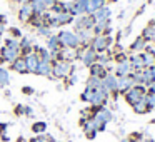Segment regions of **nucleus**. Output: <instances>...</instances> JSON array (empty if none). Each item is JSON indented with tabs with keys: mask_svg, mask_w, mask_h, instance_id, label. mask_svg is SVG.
Instances as JSON below:
<instances>
[{
	"mask_svg": "<svg viewBox=\"0 0 155 142\" xmlns=\"http://www.w3.org/2000/svg\"><path fill=\"white\" fill-rule=\"evenodd\" d=\"M58 42H60L62 49H72V50H77L80 47V39L75 32L72 30H60L57 34Z\"/></svg>",
	"mask_w": 155,
	"mask_h": 142,
	"instance_id": "obj_1",
	"label": "nucleus"
},
{
	"mask_svg": "<svg viewBox=\"0 0 155 142\" xmlns=\"http://www.w3.org/2000/svg\"><path fill=\"white\" fill-rule=\"evenodd\" d=\"M74 72L70 62L67 60H54L52 62V77L54 79H67Z\"/></svg>",
	"mask_w": 155,
	"mask_h": 142,
	"instance_id": "obj_2",
	"label": "nucleus"
},
{
	"mask_svg": "<svg viewBox=\"0 0 155 142\" xmlns=\"http://www.w3.org/2000/svg\"><path fill=\"white\" fill-rule=\"evenodd\" d=\"M145 95H147V87H145V85H134V87H130L124 94V99H125V102L132 107V105L137 104L138 100L145 99Z\"/></svg>",
	"mask_w": 155,
	"mask_h": 142,
	"instance_id": "obj_3",
	"label": "nucleus"
},
{
	"mask_svg": "<svg viewBox=\"0 0 155 142\" xmlns=\"http://www.w3.org/2000/svg\"><path fill=\"white\" fill-rule=\"evenodd\" d=\"M112 44H114L112 35H94V39L90 42V47L97 54H104V52H107L112 47Z\"/></svg>",
	"mask_w": 155,
	"mask_h": 142,
	"instance_id": "obj_4",
	"label": "nucleus"
},
{
	"mask_svg": "<svg viewBox=\"0 0 155 142\" xmlns=\"http://www.w3.org/2000/svg\"><path fill=\"white\" fill-rule=\"evenodd\" d=\"M108 99H110V94L104 87H98V89L92 90V97H90L88 104L94 105V107H102V105H105L108 102Z\"/></svg>",
	"mask_w": 155,
	"mask_h": 142,
	"instance_id": "obj_5",
	"label": "nucleus"
},
{
	"mask_svg": "<svg viewBox=\"0 0 155 142\" xmlns=\"http://www.w3.org/2000/svg\"><path fill=\"white\" fill-rule=\"evenodd\" d=\"M77 55L80 57L82 64H84L85 67H90L92 64H95V62H97V52H95L94 49L90 47V44H88V45H85V47H84V50L77 52Z\"/></svg>",
	"mask_w": 155,
	"mask_h": 142,
	"instance_id": "obj_6",
	"label": "nucleus"
},
{
	"mask_svg": "<svg viewBox=\"0 0 155 142\" xmlns=\"http://www.w3.org/2000/svg\"><path fill=\"white\" fill-rule=\"evenodd\" d=\"M74 24H75V30H92L95 25V20L90 14H84L78 15L74 20Z\"/></svg>",
	"mask_w": 155,
	"mask_h": 142,
	"instance_id": "obj_7",
	"label": "nucleus"
},
{
	"mask_svg": "<svg viewBox=\"0 0 155 142\" xmlns=\"http://www.w3.org/2000/svg\"><path fill=\"white\" fill-rule=\"evenodd\" d=\"M102 87L108 92V94H118V87H117V77L114 74H107L104 79H102Z\"/></svg>",
	"mask_w": 155,
	"mask_h": 142,
	"instance_id": "obj_8",
	"label": "nucleus"
},
{
	"mask_svg": "<svg viewBox=\"0 0 155 142\" xmlns=\"http://www.w3.org/2000/svg\"><path fill=\"white\" fill-rule=\"evenodd\" d=\"M32 15H34V8H32L30 4H22L20 7H18L17 17H18V20H20V22L28 24V20L32 19Z\"/></svg>",
	"mask_w": 155,
	"mask_h": 142,
	"instance_id": "obj_9",
	"label": "nucleus"
},
{
	"mask_svg": "<svg viewBox=\"0 0 155 142\" xmlns=\"http://www.w3.org/2000/svg\"><path fill=\"white\" fill-rule=\"evenodd\" d=\"M110 15H112V10L107 7V5H104V7H100L97 12H94V14H92V17H94L95 24H97V22H107V20H110Z\"/></svg>",
	"mask_w": 155,
	"mask_h": 142,
	"instance_id": "obj_10",
	"label": "nucleus"
},
{
	"mask_svg": "<svg viewBox=\"0 0 155 142\" xmlns=\"http://www.w3.org/2000/svg\"><path fill=\"white\" fill-rule=\"evenodd\" d=\"M88 69H90V75H92V77L104 79L107 74H110V72H108V69H107V65H102V64H98V62L92 64Z\"/></svg>",
	"mask_w": 155,
	"mask_h": 142,
	"instance_id": "obj_11",
	"label": "nucleus"
},
{
	"mask_svg": "<svg viewBox=\"0 0 155 142\" xmlns=\"http://www.w3.org/2000/svg\"><path fill=\"white\" fill-rule=\"evenodd\" d=\"M117 87H118V94H125L130 87H134V82H132L130 74L124 75V77H117Z\"/></svg>",
	"mask_w": 155,
	"mask_h": 142,
	"instance_id": "obj_12",
	"label": "nucleus"
},
{
	"mask_svg": "<svg viewBox=\"0 0 155 142\" xmlns=\"http://www.w3.org/2000/svg\"><path fill=\"white\" fill-rule=\"evenodd\" d=\"M12 70L18 72V74H28V67H27V62H25V57H17L14 62L10 64Z\"/></svg>",
	"mask_w": 155,
	"mask_h": 142,
	"instance_id": "obj_13",
	"label": "nucleus"
},
{
	"mask_svg": "<svg viewBox=\"0 0 155 142\" xmlns=\"http://www.w3.org/2000/svg\"><path fill=\"white\" fill-rule=\"evenodd\" d=\"M128 62H130L132 72H134V70H143V69H145V65H143V59H142V52L130 55V57H128Z\"/></svg>",
	"mask_w": 155,
	"mask_h": 142,
	"instance_id": "obj_14",
	"label": "nucleus"
},
{
	"mask_svg": "<svg viewBox=\"0 0 155 142\" xmlns=\"http://www.w3.org/2000/svg\"><path fill=\"white\" fill-rule=\"evenodd\" d=\"M132 74V67H130V62L124 60V62H118L117 67H115V77H124V75Z\"/></svg>",
	"mask_w": 155,
	"mask_h": 142,
	"instance_id": "obj_15",
	"label": "nucleus"
},
{
	"mask_svg": "<svg viewBox=\"0 0 155 142\" xmlns=\"http://www.w3.org/2000/svg\"><path fill=\"white\" fill-rule=\"evenodd\" d=\"M25 62H27V67H28V74H35V70H37V65H38V55L35 54V52H30V54L25 55Z\"/></svg>",
	"mask_w": 155,
	"mask_h": 142,
	"instance_id": "obj_16",
	"label": "nucleus"
},
{
	"mask_svg": "<svg viewBox=\"0 0 155 142\" xmlns=\"http://www.w3.org/2000/svg\"><path fill=\"white\" fill-rule=\"evenodd\" d=\"M30 52H34V42H32V39L22 37L20 39V55L25 57V55L30 54Z\"/></svg>",
	"mask_w": 155,
	"mask_h": 142,
	"instance_id": "obj_17",
	"label": "nucleus"
},
{
	"mask_svg": "<svg viewBox=\"0 0 155 142\" xmlns=\"http://www.w3.org/2000/svg\"><path fill=\"white\" fill-rule=\"evenodd\" d=\"M142 72V85H145V87H148L150 84H153L155 82V77H153V67H147L143 69Z\"/></svg>",
	"mask_w": 155,
	"mask_h": 142,
	"instance_id": "obj_18",
	"label": "nucleus"
},
{
	"mask_svg": "<svg viewBox=\"0 0 155 142\" xmlns=\"http://www.w3.org/2000/svg\"><path fill=\"white\" fill-rule=\"evenodd\" d=\"M145 49H147V40H145L142 35H138V37L135 39L134 42H132V45H130V50L135 52V54H138V52H143Z\"/></svg>",
	"mask_w": 155,
	"mask_h": 142,
	"instance_id": "obj_19",
	"label": "nucleus"
},
{
	"mask_svg": "<svg viewBox=\"0 0 155 142\" xmlns=\"http://www.w3.org/2000/svg\"><path fill=\"white\" fill-rule=\"evenodd\" d=\"M35 74L44 75V77H52V64H48V62H38Z\"/></svg>",
	"mask_w": 155,
	"mask_h": 142,
	"instance_id": "obj_20",
	"label": "nucleus"
},
{
	"mask_svg": "<svg viewBox=\"0 0 155 142\" xmlns=\"http://www.w3.org/2000/svg\"><path fill=\"white\" fill-rule=\"evenodd\" d=\"M142 37H143L147 42H155V22H153V20H152L150 24H148L147 27L143 29V32H142Z\"/></svg>",
	"mask_w": 155,
	"mask_h": 142,
	"instance_id": "obj_21",
	"label": "nucleus"
},
{
	"mask_svg": "<svg viewBox=\"0 0 155 142\" xmlns=\"http://www.w3.org/2000/svg\"><path fill=\"white\" fill-rule=\"evenodd\" d=\"M28 4L32 5V8H34V14H45V12L48 10V8L45 7L44 0H30Z\"/></svg>",
	"mask_w": 155,
	"mask_h": 142,
	"instance_id": "obj_22",
	"label": "nucleus"
},
{
	"mask_svg": "<svg viewBox=\"0 0 155 142\" xmlns=\"http://www.w3.org/2000/svg\"><path fill=\"white\" fill-rule=\"evenodd\" d=\"M132 109H134V112H135V114H138V115H143V114H147V112H148V107H147L145 99H142V100L137 102V104H134V105H132Z\"/></svg>",
	"mask_w": 155,
	"mask_h": 142,
	"instance_id": "obj_23",
	"label": "nucleus"
},
{
	"mask_svg": "<svg viewBox=\"0 0 155 142\" xmlns=\"http://www.w3.org/2000/svg\"><path fill=\"white\" fill-rule=\"evenodd\" d=\"M8 84H10V74L5 67L0 65V87H7Z\"/></svg>",
	"mask_w": 155,
	"mask_h": 142,
	"instance_id": "obj_24",
	"label": "nucleus"
},
{
	"mask_svg": "<svg viewBox=\"0 0 155 142\" xmlns=\"http://www.w3.org/2000/svg\"><path fill=\"white\" fill-rule=\"evenodd\" d=\"M85 87H88V89H98V87H102V79H98V77H88L87 79V82H85Z\"/></svg>",
	"mask_w": 155,
	"mask_h": 142,
	"instance_id": "obj_25",
	"label": "nucleus"
},
{
	"mask_svg": "<svg viewBox=\"0 0 155 142\" xmlns=\"http://www.w3.org/2000/svg\"><path fill=\"white\" fill-rule=\"evenodd\" d=\"M45 130H47V124H45V122H34V124H32V132H34L35 135L45 134Z\"/></svg>",
	"mask_w": 155,
	"mask_h": 142,
	"instance_id": "obj_26",
	"label": "nucleus"
},
{
	"mask_svg": "<svg viewBox=\"0 0 155 142\" xmlns=\"http://www.w3.org/2000/svg\"><path fill=\"white\" fill-rule=\"evenodd\" d=\"M37 34H38V35H42V37H45V39H48L50 35H54V34H52V29L48 27L47 24L38 25V27H37Z\"/></svg>",
	"mask_w": 155,
	"mask_h": 142,
	"instance_id": "obj_27",
	"label": "nucleus"
},
{
	"mask_svg": "<svg viewBox=\"0 0 155 142\" xmlns=\"http://www.w3.org/2000/svg\"><path fill=\"white\" fill-rule=\"evenodd\" d=\"M28 142H54V137H52V135H47V134H40V135L32 137Z\"/></svg>",
	"mask_w": 155,
	"mask_h": 142,
	"instance_id": "obj_28",
	"label": "nucleus"
},
{
	"mask_svg": "<svg viewBox=\"0 0 155 142\" xmlns=\"http://www.w3.org/2000/svg\"><path fill=\"white\" fill-rule=\"evenodd\" d=\"M50 10L54 12V14H64V12H65V2H62V0L58 2V0H57V2L50 7Z\"/></svg>",
	"mask_w": 155,
	"mask_h": 142,
	"instance_id": "obj_29",
	"label": "nucleus"
},
{
	"mask_svg": "<svg viewBox=\"0 0 155 142\" xmlns=\"http://www.w3.org/2000/svg\"><path fill=\"white\" fill-rule=\"evenodd\" d=\"M4 45H7V47H10V49H15V50H20V40H17V39L8 37Z\"/></svg>",
	"mask_w": 155,
	"mask_h": 142,
	"instance_id": "obj_30",
	"label": "nucleus"
},
{
	"mask_svg": "<svg viewBox=\"0 0 155 142\" xmlns=\"http://www.w3.org/2000/svg\"><path fill=\"white\" fill-rule=\"evenodd\" d=\"M145 102H147V107H148V112H152L155 109V95L153 94H148L145 95Z\"/></svg>",
	"mask_w": 155,
	"mask_h": 142,
	"instance_id": "obj_31",
	"label": "nucleus"
},
{
	"mask_svg": "<svg viewBox=\"0 0 155 142\" xmlns=\"http://www.w3.org/2000/svg\"><path fill=\"white\" fill-rule=\"evenodd\" d=\"M90 97H92V89H88V87H85V90L80 94V100H84V102H90Z\"/></svg>",
	"mask_w": 155,
	"mask_h": 142,
	"instance_id": "obj_32",
	"label": "nucleus"
},
{
	"mask_svg": "<svg viewBox=\"0 0 155 142\" xmlns=\"http://www.w3.org/2000/svg\"><path fill=\"white\" fill-rule=\"evenodd\" d=\"M110 59L112 57H108V55H105V54H97V62H98V64H102V65L108 64V62H110Z\"/></svg>",
	"mask_w": 155,
	"mask_h": 142,
	"instance_id": "obj_33",
	"label": "nucleus"
},
{
	"mask_svg": "<svg viewBox=\"0 0 155 142\" xmlns=\"http://www.w3.org/2000/svg\"><path fill=\"white\" fill-rule=\"evenodd\" d=\"M10 35H12V39H22V32H20V29H17V27H12L10 29Z\"/></svg>",
	"mask_w": 155,
	"mask_h": 142,
	"instance_id": "obj_34",
	"label": "nucleus"
},
{
	"mask_svg": "<svg viewBox=\"0 0 155 142\" xmlns=\"http://www.w3.org/2000/svg\"><path fill=\"white\" fill-rule=\"evenodd\" d=\"M115 62H124V60H128V57H127V54H124V52H117V54H115Z\"/></svg>",
	"mask_w": 155,
	"mask_h": 142,
	"instance_id": "obj_35",
	"label": "nucleus"
},
{
	"mask_svg": "<svg viewBox=\"0 0 155 142\" xmlns=\"http://www.w3.org/2000/svg\"><path fill=\"white\" fill-rule=\"evenodd\" d=\"M15 115H25V105L18 104L17 107H15Z\"/></svg>",
	"mask_w": 155,
	"mask_h": 142,
	"instance_id": "obj_36",
	"label": "nucleus"
},
{
	"mask_svg": "<svg viewBox=\"0 0 155 142\" xmlns=\"http://www.w3.org/2000/svg\"><path fill=\"white\" fill-rule=\"evenodd\" d=\"M22 92H24L25 95H32L34 94V89L32 87H22Z\"/></svg>",
	"mask_w": 155,
	"mask_h": 142,
	"instance_id": "obj_37",
	"label": "nucleus"
},
{
	"mask_svg": "<svg viewBox=\"0 0 155 142\" xmlns=\"http://www.w3.org/2000/svg\"><path fill=\"white\" fill-rule=\"evenodd\" d=\"M7 129H8V124L2 122V124H0V135H2V134H5V132H7Z\"/></svg>",
	"mask_w": 155,
	"mask_h": 142,
	"instance_id": "obj_38",
	"label": "nucleus"
},
{
	"mask_svg": "<svg viewBox=\"0 0 155 142\" xmlns=\"http://www.w3.org/2000/svg\"><path fill=\"white\" fill-rule=\"evenodd\" d=\"M55 2H57V0H44V4H45V7H47L48 10H50V7H52V5L55 4Z\"/></svg>",
	"mask_w": 155,
	"mask_h": 142,
	"instance_id": "obj_39",
	"label": "nucleus"
},
{
	"mask_svg": "<svg viewBox=\"0 0 155 142\" xmlns=\"http://www.w3.org/2000/svg\"><path fill=\"white\" fill-rule=\"evenodd\" d=\"M147 92H148V94H153V95H155V82H153V84H150V85L147 87Z\"/></svg>",
	"mask_w": 155,
	"mask_h": 142,
	"instance_id": "obj_40",
	"label": "nucleus"
},
{
	"mask_svg": "<svg viewBox=\"0 0 155 142\" xmlns=\"http://www.w3.org/2000/svg\"><path fill=\"white\" fill-rule=\"evenodd\" d=\"M5 24H7V17L0 14V25H4V27H5Z\"/></svg>",
	"mask_w": 155,
	"mask_h": 142,
	"instance_id": "obj_41",
	"label": "nucleus"
},
{
	"mask_svg": "<svg viewBox=\"0 0 155 142\" xmlns=\"http://www.w3.org/2000/svg\"><path fill=\"white\" fill-rule=\"evenodd\" d=\"M10 2H12V4H28V2H30V0H10Z\"/></svg>",
	"mask_w": 155,
	"mask_h": 142,
	"instance_id": "obj_42",
	"label": "nucleus"
},
{
	"mask_svg": "<svg viewBox=\"0 0 155 142\" xmlns=\"http://www.w3.org/2000/svg\"><path fill=\"white\" fill-rule=\"evenodd\" d=\"M34 114V110H32V107H28V105H25V115H32Z\"/></svg>",
	"mask_w": 155,
	"mask_h": 142,
	"instance_id": "obj_43",
	"label": "nucleus"
},
{
	"mask_svg": "<svg viewBox=\"0 0 155 142\" xmlns=\"http://www.w3.org/2000/svg\"><path fill=\"white\" fill-rule=\"evenodd\" d=\"M0 137H2V140H4V142H8V140H10V137L7 135V132H5V134H2Z\"/></svg>",
	"mask_w": 155,
	"mask_h": 142,
	"instance_id": "obj_44",
	"label": "nucleus"
},
{
	"mask_svg": "<svg viewBox=\"0 0 155 142\" xmlns=\"http://www.w3.org/2000/svg\"><path fill=\"white\" fill-rule=\"evenodd\" d=\"M4 30H5V27H4V25H0V37L4 35Z\"/></svg>",
	"mask_w": 155,
	"mask_h": 142,
	"instance_id": "obj_45",
	"label": "nucleus"
},
{
	"mask_svg": "<svg viewBox=\"0 0 155 142\" xmlns=\"http://www.w3.org/2000/svg\"><path fill=\"white\" fill-rule=\"evenodd\" d=\"M142 142H155V140H153V139H143Z\"/></svg>",
	"mask_w": 155,
	"mask_h": 142,
	"instance_id": "obj_46",
	"label": "nucleus"
},
{
	"mask_svg": "<svg viewBox=\"0 0 155 142\" xmlns=\"http://www.w3.org/2000/svg\"><path fill=\"white\" fill-rule=\"evenodd\" d=\"M54 142H57V140H54Z\"/></svg>",
	"mask_w": 155,
	"mask_h": 142,
	"instance_id": "obj_47",
	"label": "nucleus"
},
{
	"mask_svg": "<svg viewBox=\"0 0 155 142\" xmlns=\"http://www.w3.org/2000/svg\"><path fill=\"white\" fill-rule=\"evenodd\" d=\"M153 22H155V20H153Z\"/></svg>",
	"mask_w": 155,
	"mask_h": 142,
	"instance_id": "obj_48",
	"label": "nucleus"
}]
</instances>
